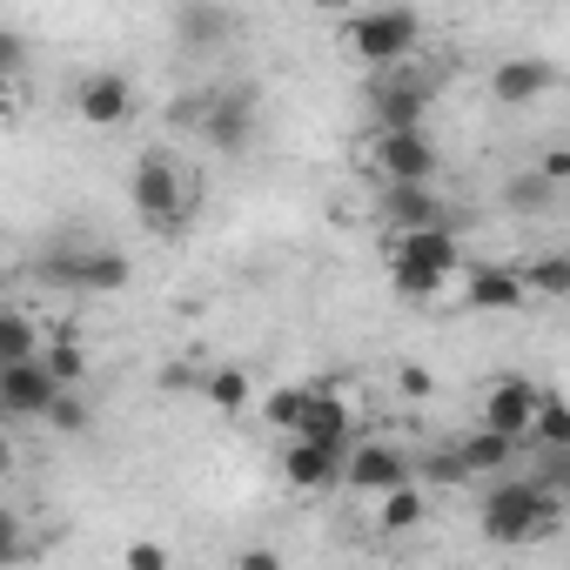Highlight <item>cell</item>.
<instances>
[{"label":"cell","mask_w":570,"mask_h":570,"mask_svg":"<svg viewBox=\"0 0 570 570\" xmlns=\"http://www.w3.org/2000/svg\"><path fill=\"white\" fill-rule=\"evenodd\" d=\"M48 423H55L61 436H81V430H88V403H81V390H61L55 410H48Z\"/></svg>","instance_id":"83f0119b"},{"label":"cell","mask_w":570,"mask_h":570,"mask_svg":"<svg viewBox=\"0 0 570 570\" xmlns=\"http://www.w3.org/2000/svg\"><path fill=\"white\" fill-rule=\"evenodd\" d=\"M550 195H557V181H550V175H543V168H537V175H517V181H510V188H503V202H510V208H517V215H530V208H543V202H550Z\"/></svg>","instance_id":"484cf974"},{"label":"cell","mask_w":570,"mask_h":570,"mask_svg":"<svg viewBox=\"0 0 570 570\" xmlns=\"http://www.w3.org/2000/svg\"><path fill=\"white\" fill-rule=\"evenodd\" d=\"M423 476H430V483H443V490H450V483H470V476H476V470H470V463H463V450H436V456H423Z\"/></svg>","instance_id":"f1b7e54d"},{"label":"cell","mask_w":570,"mask_h":570,"mask_svg":"<svg viewBox=\"0 0 570 570\" xmlns=\"http://www.w3.org/2000/svg\"><path fill=\"white\" fill-rule=\"evenodd\" d=\"M543 175H550V181H570V148H557V155H543Z\"/></svg>","instance_id":"1f68e13d"},{"label":"cell","mask_w":570,"mask_h":570,"mask_svg":"<svg viewBox=\"0 0 570 570\" xmlns=\"http://www.w3.org/2000/svg\"><path fill=\"white\" fill-rule=\"evenodd\" d=\"M463 262V242L456 228H390V282H396V296L410 303H436L443 296V282L456 275Z\"/></svg>","instance_id":"7a4b0ae2"},{"label":"cell","mask_w":570,"mask_h":570,"mask_svg":"<svg viewBox=\"0 0 570 570\" xmlns=\"http://www.w3.org/2000/svg\"><path fill=\"white\" fill-rule=\"evenodd\" d=\"M41 275L55 282V289H68V296H115V289H128V255L121 248H55L48 262H41Z\"/></svg>","instance_id":"5b68a950"},{"label":"cell","mask_w":570,"mask_h":570,"mask_svg":"<svg viewBox=\"0 0 570 570\" xmlns=\"http://www.w3.org/2000/svg\"><path fill=\"white\" fill-rule=\"evenodd\" d=\"M396 383H403V396H430V390H436V383H430V370H416V363H410Z\"/></svg>","instance_id":"4dcf8cb0"},{"label":"cell","mask_w":570,"mask_h":570,"mask_svg":"<svg viewBox=\"0 0 570 570\" xmlns=\"http://www.w3.org/2000/svg\"><path fill=\"white\" fill-rule=\"evenodd\" d=\"M55 396H61V376L48 370V356L0 363V416H8V423H48Z\"/></svg>","instance_id":"52a82bcc"},{"label":"cell","mask_w":570,"mask_h":570,"mask_svg":"<svg viewBox=\"0 0 570 570\" xmlns=\"http://www.w3.org/2000/svg\"><path fill=\"white\" fill-rule=\"evenodd\" d=\"M523 282L537 303H570V255H537L523 262Z\"/></svg>","instance_id":"603a6c76"},{"label":"cell","mask_w":570,"mask_h":570,"mask_svg":"<svg viewBox=\"0 0 570 570\" xmlns=\"http://www.w3.org/2000/svg\"><path fill=\"white\" fill-rule=\"evenodd\" d=\"M530 303V282H523V268H470V309H483V316H517Z\"/></svg>","instance_id":"2e32d148"},{"label":"cell","mask_w":570,"mask_h":570,"mask_svg":"<svg viewBox=\"0 0 570 570\" xmlns=\"http://www.w3.org/2000/svg\"><path fill=\"white\" fill-rule=\"evenodd\" d=\"M48 343H41V330H35V316L28 309H8L0 316V363H35Z\"/></svg>","instance_id":"7402d4cb"},{"label":"cell","mask_w":570,"mask_h":570,"mask_svg":"<svg viewBox=\"0 0 570 570\" xmlns=\"http://www.w3.org/2000/svg\"><path fill=\"white\" fill-rule=\"evenodd\" d=\"M416 476V463L396 450V443H356L350 450V470H343V483L356 490V497H383V490H396V483H410Z\"/></svg>","instance_id":"4fadbf2b"},{"label":"cell","mask_w":570,"mask_h":570,"mask_svg":"<svg viewBox=\"0 0 570 570\" xmlns=\"http://www.w3.org/2000/svg\"><path fill=\"white\" fill-rule=\"evenodd\" d=\"M537 403H543V390H537L530 376H497V383L483 390V416H476V423H490V430H503V436H523V443H530Z\"/></svg>","instance_id":"7c38bea8"},{"label":"cell","mask_w":570,"mask_h":570,"mask_svg":"<svg viewBox=\"0 0 570 570\" xmlns=\"http://www.w3.org/2000/svg\"><path fill=\"white\" fill-rule=\"evenodd\" d=\"M530 443H537L543 456H570V403H563V396H543V403H537Z\"/></svg>","instance_id":"44dd1931"},{"label":"cell","mask_w":570,"mask_h":570,"mask_svg":"<svg viewBox=\"0 0 570 570\" xmlns=\"http://www.w3.org/2000/svg\"><path fill=\"white\" fill-rule=\"evenodd\" d=\"M343 41H350V55L376 75V68H403V61L416 55L423 21H416V8H403V0H383V8H363V14L343 28Z\"/></svg>","instance_id":"3957f363"},{"label":"cell","mask_w":570,"mask_h":570,"mask_svg":"<svg viewBox=\"0 0 570 570\" xmlns=\"http://www.w3.org/2000/svg\"><path fill=\"white\" fill-rule=\"evenodd\" d=\"M228 28H235V14L222 8V0H181V14H175V35H181V48H195V55L222 48Z\"/></svg>","instance_id":"e0dca14e"},{"label":"cell","mask_w":570,"mask_h":570,"mask_svg":"<svg viewBox=\"0 0 570 570\" xmlns=\"http://www.w3.org/2000/svg\"><path fill=\"white\" fill-rule=\"evenodd\" d=\"M255 135V95L248 88H208L202 95V141L222 155H242Z\"/></svg>","instance_id":"9c48e42d"},{"label":"cell","mask_w":570,"mask_h":570,"mask_svg":"<svg viewBox=\"0 0 570 570\" xmlns=\"http://www.w3.org/2000/svg\"><path fill=\"white\" fill-rule=\"evenodd\" d=\"M289 436H316V443H350V403L336 390H309L303 403V423Z\"/></svg>","instance_id":"ac0fdd59"},{"label":"cell","mask_w":570,"mask_h":570,"mask_svg":"<svg viewBox=\"0 0 570 570\" xmlns=\"http://www.w3.org/2000/svg\"><path fill=\"white\" fill-rule=\"evenodd\" d=\"M128 570H168V543H128Z\"/></svg>","instance_id":"f546056e"},{"label":"cell","mask_w":570,"mask_h":570,"mask_svg":"<svg viewBox=\"0 0 570 570\" xmlns=\"http://www.w3.org/2000/svg\"><path fill=\"white\" fill-rule=\"evenodd\" d=\"M309 8H343V0H309Z\"/></svg>","instance_id":"836d02e7"},{"label":"cell","mask_w":570,"mask_h":570,"mask_svg":"<svg viewBox=\"0 0 570 570\" xmlns=\"http://www.w3.org/2000/svg\"><path fill=\"white\" fill-rule=\"evenodd\" d=\"M75 115H81L88 128H121V121L135 115V81L115 75V68L81 75V81H75Z\"/></svg>","instance_id":"30bf717a"},{"label":"cell","mask_w":570,"mask_h":570,"mask_svg":"<svg viewBox=\"0 0 570 570\" xmlns=\"http://www.w3.org/2000/svg\"><path fill=\"white\" fill-rule=\"evenodd\" d=\"M436 101V75L416 68H376L370 75V121L376 128H423Z\"/></svg>","instance_id":"8992f818"},{"label":"cell","mask_w":570,"mask_h":570,"mask_svg":"<svg viewBox=\"0 0 570 570\" xmlns=\"http://www.w3.org/2000/svg\"><path fill=\"white\" fill-rule=\"evenodd\" d=\"M208 403H215L222 416H242V410H248V376H242V370H215V376H208Z\"/></svg>","instance_id":"d4e9b609"},{"label":"cell","mask_w":570,"mask_h":570,"mask_svg":"<svg viewBox=\"0 0 570 570\" xmlns=\"http://www.w3.org/2000/svg\"><path fill=\"white\" fill-rule=\"evenodd\" d=\"M557 517H563V497L550 483H530V476H497L476 503V523L490 543H537L557 530Z\"/></svg>","instance_id":"6da1fadb"},{"label":"cell","mask_w":570,"mask_h":570,"mask_svg":"<svg viewBox=\"0 0 570 570\" xmlns=\"http://www.w3.org/2000/svg\"><path fill=\"white\" fill-rule=\"evenodd\" d=\"M350 470V443H316V436H296L289 456H282V476H289V490H336Z\"/></svg>","instance_id":"8fae6325"},{"label":"cell","mask_w":570,"mask_h":570,"mask_svg":"<svg viewBox=\"0 0 570 570\" xmlns=\"http://www.w3.org/2000/svg\"><path fill=\"white\" fill-rule=\"evenodd\" d=\"M456 450H463V463H470L476 476H503V470L517 463V450H523V436H503V430H490V423H476V430H470V436H463Z\"/></svg>","instance_id":"d6986e66"},{"label":"cell","mask_w":570,"mask_h":570,"mask_svg":"<svg viewBox=\"0 0 570 570\" xmlns=\"http://www.w3.org/2000/svg\"><path fill=\"white\" fill-rule=\"evenodd\" d=\"M41 356H48V370L61 376V390H81V376H88V350H81L75 336H48Z\"/></svg>","instance_id":"cb8c5ba5"},{"label":"cell","mask_w":570,"mask_h":570,"mask_svg":"<svg viewBox=\"0 0 570 570\" xmlns=\"http://www.w3.org/2000/svg\"><path fill=\"white\" fill-rule=\"evenodd\" d=\"M376 175L383 181H436L443 155L430 141V121L423 128H376Z\"/></svg>","instance_id":"ba28073f"},{"label":"cell","mask_w":570,"mask_h":570,"mask_svg":"<svg viewBox=\"0 0 570 570\" xmlns=\"http://www.w3.org/2000/svg\"><path fill=\"white\" fill-rule=\"evenodd\" d=\"M235 563H242V570H275V550H242Z\"/></svg>","instance_id":"d6a6232c"},{"label":"cell","mask_w":570,"mask_h":570,"mask_svg":"<svg viewBox=\"0 0 570 570\" xmlns=\"http://www.w3.org/2000/svg\"><path fill=\"white\" fill-rule=\"evenodd\" d=\"M383 222L390 228H443L450 208H443L436 181H383Z\"/></svg>","instance_id":"5bb4252c"},{"label":"cell","mask_w":570,"mask_h":570,"mask_svg":"<svg viewBox=\"0 0 570 570\" xmlns=\"http://www.w3.org/2000/svg\"><path fill=\"white\" fill-rule=\"evenodd\" d=\"M128 202H135V215H141V228H155V235H168L181 215H188V175L175 168V155H161V148H148L141 161H135V175H128Z\"/></svg>","instance_id":"277c9868"},{"label":"cell","mask_w":570,"mask_h":570,"mask_svg":"<svg viewBox=\"0 0 570 570\" xmlns=\"http://www.w3.org/2000/svg\"><path fill=\"white\" fill-rule=\"evenodd\" d=\"M550 81H557V68L537 61V55H510V61L490 68V95H497L503 108H530V101H543Z\"/></svg>","instance_id":"9a60e30c"},{"label":"cell","mask_w":570,"mask_h":570,"mask_svg":"<svg viewBox=\"0 0 570 570\" xmlns=\"http://www.w3.org/2000/svg\"><path fill=\"white\" fill-rule=\"evenodd\" d=\"M423 517H430V497L416 490V476L376 497V530H390V537H410V530H416Z\"/></svg>","instance_id":"ffe728a7"},{"label":"cell","mask_w":570,"mask_h":570,"mask_svg":"<svg viewBox=\"0 0 570 570\" xmlns=\"http://www.w3.org/2000/svg\"><path fill=\"white\" fill-rule=\"evenodd\" d=\"M303 403H309V390H268L262 416H268L275 430H296V423H303Z\"/></svg>","instance_id":"4316f807"}]
</instances>
